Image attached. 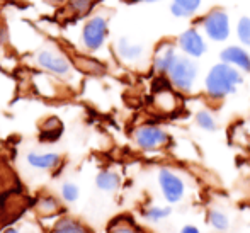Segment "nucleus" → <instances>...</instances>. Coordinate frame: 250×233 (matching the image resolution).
I'll list each match as a JSON object with an SVG mask.
<instances>
[{
  "label": "nucleus",
  "mask_w": 250,
  "mask_h": 233,
  "mask_svg": "<svg viewBox=\"0 0 250 233\" xmlns=\"http://www.w3.org/2000/svg\"><path fill=\"white\" fill-rule=\"evenodd\" d=\"M242 84H244V75L240 70L228 63L220 62L211 66V70L208 72L206 79H204V90H206L208 97L221 101V99L237 92V87Z\"/></svg>",
  "instance_id": "1"
},
{
  "label": "nucleus",
  "mask_w": 250,
  "mask_h": 233,
  "mask_svg": "<svg viewBox=\"0 0 250 233\" xmlns=\"http://www.w3.org/2000/svg\"><path fill=\"white\" fill-rule=\"evenodd\" d=\"M199 75V66L194 62V58H189L186 55H179L174 66L168 72V82L179 92H191L196 85V80Z\"/></svg>",
  "instance_id": "2"
},
{
  "label": "nucleus",
  "mask_w": 250,
  "mask_h": 233,
  "mask_svg": "<svg viewBox=\"0 0 250 233\" xmlns=\"http://www.w3.org/2000/svg\"><path fill=\"white\" fill-rule=\"evenodd\" d=\"M201 27H203L204 34L208 40L214 41V43H223L230 38V17H228L227 10L221 7L211 9L201 17Z\"/></svg>",
  "instance_id": "3"
},
{
  "label": "nucleus",
  "mask_w": 250,
  "mask_h": 233,
  "mask_svg": "<svg viewBox=\"0 0 250 233\" xmlns=\"http://www.w3.org/2000/svg\"><path fill=\"white\" fill-rule=\"evenodd\" d=\"M158 186H160L162 196L170 204L181 203L186 196V182L177 172L172 169H160L158 170Z\"/></svg>",
  "instance_id": "4"
},
{
  "label": "nucleus",
  "mask_w": 250,
  "mask_h": 233,
  "mask_svg": "<svg viewBox=\"0 0 250 233\" xmlns=\"http://www.w3.org/2000/svg\"><path fill=\"white\" fill-rule=\"evenodd\" d=\"M107 21L102 16H94L85 22L82 31V41L83 46L89 51H97L102 48L107 38Z\"/></svg>",
  "instance_id": "5"
},
{
  "label": "nucleus",
  "mask_w": 250,
  "mask_h": 233,
  "mask_svg": "<svg viewBox=\"0 0 250 233\" xmlns=\"http://www.w3.org/2000/svg\"><path fill=\"white\" fill-rule=\"evenodd\" d=\"M168 140H170L168 133L155 125H143L135 131L136 145L145 151L160 150L162 147L168 143Z\"/></svg>",
  "instance_id": "6"
},
{
  "label": "nucleus",
  "mask_w": 250,
  "mask_h": 233,
  "mask_svg": "<svg viewBox=\"0 0 250 233\" xmlns=\"http://www.w3.org/2000/svg\"><path fill=\"white\" fill-rule=\"evenodd\" d=\"M177 46L181 48V51L189 58H201L206 53V41L204 36L199 33L196 27H189L184 33H181V36L177 38Z\"/></svg>",
  "instance_id": "7"
},
{
  "label": "nucleus",
  "mask_w": 250,
  "mask_h": 233,
  "mask_svg": "<svg viewBox=\"0 0 250 233\" xmlns=\"http://www.w3.org/2000/svg\"><path fill=\"white\" fill-rule=\"evenodd\" d=\"M36 60H38V65H40L41 68L51 72L53 75L66 77V75H70V72H72V65H70V62L65 58V56L58 55V53L41 51Z\"/></svg>",
  "instance_id": "8"
},
{
  "label": "nucleus",
  "mask_w": 250,
  "mask_h": 233,
  "mask_svg": "<svg viewBox=\"0 0 250 233\" xmlns=\"http://www.w3.org/2000/svg\"><path fill=\"white\" fill-rule=\"evenodd\" d=\"M220 60L223 63L235 66L240 72H250V53L249 49H245L244 46H238V44H231L227 46L225 49H221L220 53Z\"/></svg>",
  "instance_id": "9"
},
{
  "label": "nucleus",
  "mask_w": 250,
  "mask_h": 233,
  "mask_svg": "<svg viewBox=\"0 0 250 233\" xmlns=\"http://www.w3.org/2000/svg\"><path fill=\"white\" fill-rule=\"evenodd\" d=\"M177 51H175V46L172 43H162L160 46L157 48L153 56V68L157 73L160 75H168L170 68L174 66L175 60H177Z\"/></svg>",
  "instance_id": "10"
},
{
  "label": "nucleus",
  "mask_w": 250,
  "mask_h": 233,
  "mask_svg": "<svg viewBox=\"0 0 250 233\" xmlns=\"http://www.w3.org/2000/svg\"><path fill=\"white\" fill-rule=\"evenodd\" d=\"M62 162V157L58 153H29L27 155V164L38 170H53Z\"/></svg>",
  "instance_id": "11"
},
{
  "label": "nucleus",
  "mask_w": 250,
  "mask_h": 233,
  "mask_svg": "<svg viewBox=\"0 0 250 233\" xmlns=\"http://www.w3.org/2000/svg\"><path fill=\"white\" fill-rule=\"evenodd\" d=\"M203 0H172L170 3V12L174 17H192L201 9Z\"/></svg>",
  "instance_id": "12"
},
{
  "label": "nucleus",
  "mask_w": 250,
  "mask_h": 233,
  "mask_svg": "<svg viewBox=\"0 0 250 233\" xmlns=\"http://www.w3.org/2000/svg\"><path fill=\"white\" fill-rule=\"evenodd\" d=\"M62 203L56 199L51 194H44L38 199L36 203V213L43 218H50V216H56V214L62 213Z\"/></svg>",
  "instance_id": "13"
},
{
  "label": "nucleus",
  "mask_w": 250,
  "mask_h": 233,
  "mask_svg": "<svg viewBox=\"0 0 250 233\" xmlns=\"http://www.w3.org/2000/svg\"><path fill=\"white\" fill-rule=\"evenodd\" d=\"M116 49H118V55L121 56L125 62H136L143 56V46L142 44L131 43L126 38H121L116 44Z\"/></svg>",
  "instance_id": "14"
},
{
  "label": "nucleus",
  "mask_w": 250,
  "mask_h": 233,
  "mask_svg": "<svg viewBox=\"0 0 250 233\" xmlns=\"http://www.w3.org/2000/svg\"><path fill=\"white\" fill-rule=\"evenodd\" d=\"M107 233H145L129 216H118L107 225Z\"/></svg>",
  "instance_id": "15"
},
{
  "label": "nucleus",
  "mask_w": 250,
  "mask_h": 233,
  "mask_svg": "<svg viewBox=\"0 0 250 233\" xmlns=\"http://www.w3.org/2000/svg\"><path fill=\"white\" fill-rule=\"evenodd\" d=\"M51 233H90V230L75 218L63 216L53 225Z\"/></svg>",
  "instance_id": "16"
},
{
  "label": "nucleus",
  "mask_w": 250,
  "mask_h": 233,
  "mask_svg": "<svg viewBox=\"0 0 250 233\" xmlns=\"http://www.w3.org/2000/svg\"><path fill=\"white\" fill-rule=\"evenodd\" d=\"M121 184V179L116 172L112 170H101L96 177V186L97 189L104 191V192H112Z\"/></svg>",
  "instance_id": "17"
},
{
  "label": "nucleus",
  "mask_w": 250,
  "mask_h": 233,
  "mask_svg": "<svg viewBox=\"0 0 250 233\" xmlns=\"http://www.w3.org/2000/svg\"><path fill=\"white\" fill-rule=\"evenodd\" d=\"M63 126L56 118H50L44 121V125H41V141H56L62 136Z\"/></svg>",
  "instance_id": "18"
},
{
  "label": "nucleus",
  "mask_w": 250,
  "mask_h": 233,
  "mask_svg": "<svg viewBox=\"0 0 250 233\" xmlns=\"http://www.w3.org/2000/svg\"><path fill=\"white\" fill-rule=\"evenodd\" d=\"M208 223L216 232H227L228 228H230V220H228L227 214L220 210H211L209 213H208Z\"/></svg>",
  "instance_id": "19"
},
{
  "label": "nucleus",
  "mask_w": 250,
  "mask_h": 233,
  "mask_svg": "<svg viewBox=\"0 0 250 233\" xmlns=\"http://www.w3.org/2000/svg\"><path fill=\"white\" fill-rule=\"evenodd\" d=\"M172 213V208L168 206H148L143 211V218L150 223H160L165 218H168Z\"/></svg>",
  "instance_id": "20"
},
{
  "label": "nucleus",
  "mask_w": 250,
  "mask_h": 233,
  "mask_svg": "<svg viewBox=\"0 0 250 233\" xmlns=\"http://www.w3.org/2000/svg\"><path fill=\"white\" fill-rule=\"evenodd\" d=\"M196 125H198L201 129L209 131V133L216 131V128H218L216 118H214L208 109H201V111L196 112Z\"/></svg>",
  "instance_id": "21"
},
{
  "label": "nucleus",
  "mask_w": 250,
  "mask_h": 233,
  "mask_svg": "<svg viewBox=\"0 0 250 233\" xmlns=\"http://www.w3.org/2000/svg\"><path fill=\"white\" fill-rule=\"evenodd\" d=\"M237 36L244 46L250 48V17L244 16L237 24Z\"/></svg>",
  "instance_id": "22"
},
{
  "label": "nucleus",
  "mask_w": 250,
  "mask_h": 233,
  "mask_svg": "<svg viewBox=\"0 0 250 233\" xmlns=\"http://www.w3.org/2000/svg\"><path fill=\"white\" fill-rule=\"evenodd\" d=\"M60 192H62V199L65 203H75L80 196V189L73 182H65L62 186V189H60Z\"/></svg>",
  "instance_id": "23"
},
{
  "label": "nucleus",
  "mask_w": 250,
  "mask_h": 233,
  "mask_svg": "<svg viewBox=\"0 0 250 233\" xmlns=\"http://www.w3.org/2000/svg\"><path fill=\"white\" fill-rule=\"evenodd\" d=\"M72 5L75 12H83V10L89 9L90 0H72Z\"/></svg>",
  "instance_id": "24"
},
{
  "label": "nucleus",
  "mask_w": 250,
  "mask_h": 233,
  "mask_svg": "<svg viewBox=\"0 0 250 233\" xmlns=\"http://www.w3.org/2000/svg\"><path fill=\"white\" fill-rule=\"evenodd\" d=\"M181 233H201V230L198 227H194V225H186L181 230Z\"/></svg>",
  "instance_id": "25"
},
{
  "label": "nucleus",
  "mask_w": 250,
  "mask_h": 233,
  "mask_svg": "<svg viewBox=\"0 0 250 233\" xmlns=\"http://www.w3.org/2000/svg\"><path fill=\"white\" fill-rule=\"evenodd\" d=\"M3 233H21V232L17 230V228H7V230L3 232Z\"/></svg>",
  "instance_id": "26"
},
{
  "label": "nucleus",
  "mask_w": 250,
  "mask_h": 233,
  "mask_svg": "<svg viewBox=\"0 0 250 233\" xmlns=\"http://www.w3.org/2000/svg\"><path fill=\"white\" fill-rule=\"evenodd\" d=\"M135 2H160V0H135Z\"/></svg>",
  "instance_id": "27"
},
{
  "label": "nucleus",
  "mask_w": 250,
  "mask_h": 233,
  "mask_svg": "<svg viewBox=\"0 0 250 233\" xmlns=\"http://www.w3.org/2000/svg\"><path fill=\"white\" fill-rule=\"evenodd\" d=\"M0 208H2V206H0Z\"/></svg>",
  "instance_id": "28"
}]
</instances>
